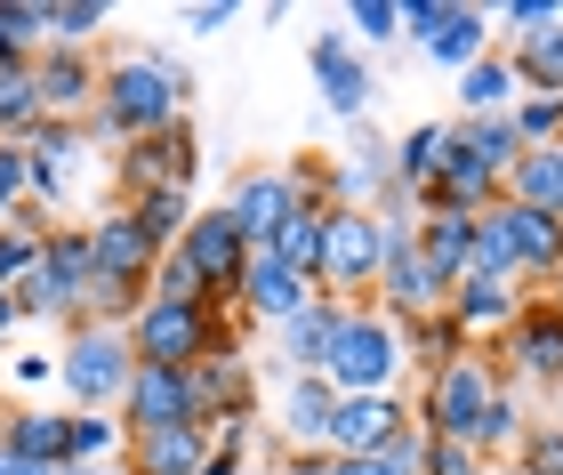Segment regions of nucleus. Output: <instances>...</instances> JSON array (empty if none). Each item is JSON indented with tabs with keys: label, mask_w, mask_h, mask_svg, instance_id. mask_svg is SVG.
Masks as SVG:
<instances>
[{
	"label": "nucleus",
	"mask_w": 563,
	"mask_h": 475,
	"mask_svg": "<svg viewBox=\"0 0 563 475\" xmlns=\"http://www.w3.org/2000/svg\"><path fill=\"white\" fill-rule=\"evenodd\" d=\"M169 121H186V106L169 97L162 48H121V57H106V73H97V106L81 121L89 145H130V137L169 130Z\"/></svg>",
	"instance_id": "f257e3e1"
},
{
	"label": "nucleus",
	"mask_w": 563,
	"mask_h": 475,
	"mask_svg": "<svg viewBox=\"0 0 563 475\" xmlns=\"http://www.w3.org/2000/svg\"><path fill=\"white\" fill-rule=\"evenodd\" d=\"M499 387H516V379H507V363H499V346H475V355H459L451 371L419 379V395H411V428H427L434 443H467V452H475L483 411H492Z\"/></svg>",
	"instance_id": "f03ea898"
},
{
	"label": "nucleus",
	"mask_w": 563,
	"mask_h": 475,
	"mask_svg": "<svg viewBox=\"0 0 563 475\" xmlns=\"http://www.w3.org/2000/svg\"><path fill=\"white\" fill-rule=\"evenodd\" d=\"M402 331L378 307H346L339 331H330V355H322V379L339 395H402Z\"/></svg>",
	"instance_id": "7ed1b4c3"
},
{
	"label": "nucleus",
	"mask_w": 563,
	"mask_h": 475,
	"mask_svg": "<svg viewBox=\"0 0 563 475\" xmlns=\"http://www.w3.org/2000/svg\"><path fill=\"white\" fill-rule=\"evenodd\" d=\"M378 266H387V227H378V210H322V274H314V290L339 298V307H371Z\"/></svg>",
	"instance_id": "20e7f679"
},
{
	"label": "nucleus",
	"mask_w": 563,
	"mask_h": 475,
	"mask_svg": "<svg viewBox=\"0 0 563 475\" xmlns=\"http://www.w3.org/2000/svg\"><path fill=\"white\" fill-rule=\"evenodd\" d=\"M130 331H106V322H81V331H65L57 346V387H65V404L73 411H113L121 404V387H130Z\"/></svg>",
	"instance_id": "39448f33"
},
{
	"label": "nucleus",
	"mask_w": 563,
	"mask_h": 475,
	"mask_svg": "<svg viewBox=\"0 0 563 475\" xmlns=\"http://www.w3.org/2000/svg\"><path fill=\"white\" fill-rule=\"evenodd\" d=\"M201 178V137H194V121H169V130H153V137H130V145H113V194L130 202V194H194Z\"/></svg>",
	"instance_id": "423d86ee"
},
{
	"label": "nucleus",
	"mask_w": 563,
	"mask_h": 475,
	"mask_svg": "<svg viewBox=\"0 0 563 475\" xmlns=\"http://www.w3.org/2000/svg\"><path fill=\"white\" fill-rule=\"evenodd\" d=\"M402 41H419L427 65L467 73L492 48V9H467V0H402Z\"/></svg>",
	"instance_id": "0eeeda50"
},
{
	"label": "nucleus",
	"mask_w": 563,
	"mask_h": 475,
	"mask_svg": "<svg viewBox=\"0 0 563 475\" xmlns=\"http://www.w3.org/2000/svg\"><path fill=\"white\" fill-rule=\"evenodd\" d=\"M499 363H507V379L563 387V298L555 290H523V314L507 322Z\"/></svg>",
	"instance_id": "6e6552de"
},
{
	"label": "nucleus",
	"mask_w": 563,
	"mask_h": 475,
	"mask_svg": "<svg viewBox=\"0 0 563 475\" xmlns=\"http://www.w3.org/2000/svg\"><path fill=\"white\" fill-rule=\"evenodd\" d=\"M81 169H89V130L81 121H41L24 137V202H41L57 218L73 202V186H81Z\"/></svg>",
	"instance_id": "1a4fd4ad"
},
{
	"label": "nucleus",
	"mask_w": 563,
	"mask_h": 475,
	"mask_svg": "<svg viewBox=\"0 0 563 475\" xmlns=\"http://www.w3.org/2000/svg\"><path fill=\"white\" fill-rule=\"evenodd\" d=\"M306 65H314L322 106L339 113V121H371V106H378V65L346 33H314V41H306Z\"/></svg>",
	"instance_id": "9d476101"
},
{
	"label": "nucleus",
	"mask_w": 563,
	"mask_h": 475,
	"mask_svg": "<svg viewBox=\"0 0 563 475\" xmlns=\"http://www.w3.org/2000/svg\"><path fill=\"white\" fill-rule=\"evenodd\" d=\"M194 428H250L258 419V371H250V355H201L194 371Z\"/></svg>",
	"instance_id": "9b49d317"
},
{
	"label": "nucleus",
	"mask_w": 563,
	"mask_h": 475,
	"mask_svg": "<svg viewBox=\"0 0 563 475\" xmlns=\"http://www.w3.org/2000/svg\"><path fill=\"white\" fill-rule=\"evenodd\" d=\"M201 339H210V314H201V307H169V298L145 290V307H137V322H130V355H137V363L194 371V363H201Z\"/></svg>",
	"instance_id": "f8f14e48"
},
{
	"label": "nucleus",
	"mask_w": 563,
	"mask_h": 475,
	"mask_svg": "<svg viewBox=\"0 0 563 475\" xmlns=\"http://www.w3.org/2000/svg\"><path fill=\"white\" fill-rule=\"evenodd\" d=\"M395 428H411V395H339V411L322 428V452L330 460H371V452H387Z\"/></svg>",
	"instance_id": "ddd939ff"
},
{
	"label": "nucleus",
	"mask_w": 563,
	"mask_h": 475,
	"mask_svg": "<svg viewBox=\"0 0 563 475\" xmlns=\"http://www.w3.org/2000/svg\"><path fill=\"white\" fill-rule=\"evenodd\" d=\"M395 194V137L354 121V154H330V210H378Z\"/></svg>",
	"instance_id": "4468645a"
},
{
	"label": "nucleus",
	"mask_w": 563,
	"mask_h": 475,
	"mask_svg": "<svg viewBox=\"0 0 563 475\" xmlns=\"http://www.w3.org/2000/svg\"><path fill=\"white\" fill-rule=\"evenodd\" d=\"M113 419L130 435H153V428H194V379L186 371H162V363H137L130 387H121Z\"/></svg>",
	"instance_id": "2eb2a0df"
},
{
	"label": "nucleus",
	"mask_w": 563,
	"mask_h": 475,
	"mask_svg": "<svg viewBox=\"0 0 563 475\" xmlns=\"http://www.w3.org/2000/svg\"><path fill=\"white\" fill-rule=\"evenodd\" d=\"M177 258L201 274V290H242V258H250V242H242V227H234L225 210H194V227L177 234Z\"/></svg>",
	"instance_id": "dca6fc26"
},
{
	"label": "nucleus",
	"mask_w": 563,
	"mask_h": 475,
	"mask_svg": "<svg viewBox=\"0 0 563 475\" xmlns=\"http://www.w3.org/2000/svg\"><path fill=\"white\" fill-rule=\"evenodd\" d=\"M97 48H41L33 57V89H41V106H48V121H89V106H97Z\"/></svg>",
	"instance_id": "f3484780"
},
{
	"label": "nucleus",
	"mask_w": 563,
	"mask_h": 475,
	"mask_svg": "<svg viewBox=\"0 0 563 475\" xmlns=\"http://www.w3.org/2000/svg\"><path fill=\"white\" fill-rule=\"evenodd\" d=\"M225 218H234V227H242V242L250 250H266L282 227H290V178H282V169H242V178L234 186H225V202H218Z\"/></svg>",
	"instance_id": "a211bd4d"
},
{
	"label": "nucleus",
	"mask_w": 563,
	"mask_h": 475,
	"mask_svg": "<svg viewBox=\"0 0 563 475\" xmlns=\"http://www.w3.org/2000/svg\"><path fill=\"white\" fill-rule=\"evenodd\" d=\"M89 266L106 274V283H145L153 290V266H162V250H153L137 227H130V210H97L89 218Z\"/></svg>",
	"instance_id": "6ab92c4d"
},
{
	"label": "nucleus",
	"mask_w": 563,
	"mask_h": 475,
	"mask_svg": "<svg viewBox=\"0 0 563 475\" xmlns=\"http://www.w3.org/2000/svg\"><path fill=\"white\" fill-rule=\"evenodd\" d=\"M314 307V283H298L290 266L274 258V250H250L242 258V322H290V314H306Z\"/></svg>",
	"instance_id": "aec40b11"
},
{
	"label": "nucleus",
	"mask_w": 563,
	"mask_h": 475,
	"mask_svg": "<svg viewBox=\"0 0 563 475\" xmlns=\"http://www.w3.org/2000/svg\"><path fill=\"white\" fill-rule=\"evenodd\" d=\"M443 314H451L475 346H499V339H507V322L523 314V290H516V283H492V274H459Z\"/></svg>",
	"instance_id": "412c9836"
},
{
	"label": "nucleus",
	"mask_w": 563,
	"mask_h": 475,
	"mask_svg": "<svg viewBox=\"0 0 563 475\" xmlns=\"http://www.w3.org/2000/svg\"><path fill=\"white\" fill-rule=\"evenodd\" d=\"M330 411H339V387H330L322 371H298V379H282V404H274V435H282V452H306V443H322Z\"/></svg>",
	"instance_id": "4be33fe9"
},
{
	"label": "nucleus",
	"mask_w": 563,
	"mask_h": 475,
	"mask_svg": "<svg viewBox=\"0 0 563 475\" xmlns=\"http://www.w3.org/2000/svg\"><path fill=\"white\" fill-rule=\"evenodd\" d=\"M65 435H73V411H48V404H9L0 411V452L33 460L48 475L65 467Z\"/></svg>",
	"instance_id": "5701e85b"
},
{
	"label": "nucleus",
	"mask_w": 563,
	"mask_h": 475,
	"mask_svg": "<svg viewBox=\"0 0 563 475\" xmlns=\"http://www.w3.org/2000/svg\"><path fill=\"white\" fill-rule=\"evenodd\" d=\"M201 460H210V428H153L130 435L121 475H201Z\"/></svg>",
	"instance_id": "b1692460"
},
{
	"label": "nucleus",
	"mask_w": 563,
	"mask_h": 475,
	"mask_svg": "<svg viewBox=\"0 0 563 475\" xmlns=\"http://www.w3.org/2000/svg\"><path fill=\"white\" fill-rule=\"evenodd\" d=\"M499 57H507V73H516L523 97H563V24L499 41Z\"/></svg>",
	"instance_id": "393cba45"
},
{
	"label": "nucleus",
	"mask_w": 563,
	"mask_h": 475,
	"mask_svg": "<svg viewBox=\"0 0 563 475\" xmlns=\"http://www.w3.org/2000/svg\"><path fill=\"white\" fill-rule=\"evenodd\" d=\"M451 154L475 162V169H492V178L507 186V169L523 162V145H516V130H507V113H483V121L459 113V121H451Z\"/></svg>",
	"instance_id": "a878e982"
},
{
	"label": "nucleus",
	"mask_w": 563,
	"mask_h": 475,
	"mask_svg": "<svg viewBox=\"0 0 563 475\" xmlns=\"http://www.w3.org/2000/svg\"><path fill=\"white\" fill-rule=\"evenodd\" d=\"M402 331V363L419 371V379H434V371H451L459 355H475V339L459 331L451 314H419V322H395Z\"/></svg>",
	"instance_id": "bb28decb"
},
{
	"label": "nucleus",
	"mask_w": 563,
	"mask_h": 475,
	"mask_svg": "<svg viewBox=\"0 0 563 475\" xmlns=\"http://www.w3.org/2000/svg\"><path fill=\"white\" fill-rule=\"evenodd\" d=\"M443 162H451V121H419V130L395 137V186L411 194V202L443 178Z\"/></svg>",
	"instance_id": "cd10ccee"
},
{
	"label": "nucleus",
	"mask_w": 563,
	"mask_h": 475,
	"mask_svg": "<svg viewBox=\"0 0 563 475\" xmlns=\"http://www.w3.org/2000/svg\"><path fill=\"white\" fill-rule=\"evenodd\" d=\"M41 266L57 274V290L73 298V331H81V307H89V283H97V266H89V227H48V242H41Z\"/></svg>",
	"instance_id": "c85d7f7f"
},
{
	"label": "nucleus",
	"mask_w": 563,
	"mask_h": 475,
	"mask_svg": "<svg viewBox=\"0 0 563 475\" xmlns=\"http://www.w3.org/2000/svg\"><path fill=\"white\" fill-rule=\"evenodd\" d=\"M339 314H346L339 298H322V290H314V307L282 322V371H290V379H298V371H322V355H330V331H339Z\"/></svg>",
	"instance_id": "c756f323"
},
{
	"label": "nucleus",
	"mask_w": 563,
	"mask_h": 475,
	"mask_svg": "<svg viewBox=\"0 0 563 475\" xmlns=\"http://www.w3.org/2000/svg\"><path fill=\"white\" fill-rule=\"evenodd\" d=\"M507 202L516 210H540V218H563V145H540V154H523L507 169Z\"/></svg>",
	"instance_id": "7c9ffc66"
},
{
	"label": "nucleus",
	"mask_w": 563,
	"mask_h": 475,
	"mask_svg": "<svg viewBox=\"0 0 563 475\" xmlns=\"http://www.w3.org/2000/svg\"><path fill=\"white\" fill-rule=\"evenodd\" d=\"M419 258L459 283V274L475 266V218H459V210H419Z\"/></svg>",
	"instance_id": "2f4dec72"
},
{
	"label": "nucleus",
	"mask_w": 563,
	"mask_h": 475,
	"mask_svg": "<svg viewBox=\"0 0 563 475\" xmlns=\"http://www.w3.org/2000/svg\"><path fill=\"white\" fill-rule=\"evenodd\" d=\"M492 202H499V178H492V169H475V162H459V154L443 162V178L419 194V210H459V218H483Z\"/></svg>",
	"instance_id": "473e14b6"
},
{
	"label": "nucleus",
	"mask_w": 563,
	"mask_h": 475,
	"mask_svg": "<svg viewBox=\"0 0 563 475\" xmlns=\"http://www.w3.org/2000/svg\"><path fill=\"white\" fill-rule=\"evenodd\" d=\"M516 97H523V89H516V73H507L499 41L483 48V57H475L467 73H459V113H467V121H483V113H507Z\"/></svg>",
	"instance_id": "72a5a7b5"
},
{
	"label": "nucleus",
	"mask_w": 563,
	"mask_h": 475,
	"mask_svg": "<svg viewBox=\"0 0 563 475\" xmlns=\"http://www.w3.org/2000/svg\"><path fill=\"white\" fill-rule=\"evenodd\" d=\"M130 452V428L113 411H73V435H65V467H121Z\"/></svg>",
	"instance_id": "f704fd0d"
},
{
	"label": "nucleus",
	"mask_w": 563,
	"mask_h": 475,
	"mask_svg": "<svg viewBox=\"0 0 563 475\" xmlns=\"http://www.w3.org/2000/svg\"><path fill=\"white\" fill-rule=\"evenodd\" d=\"M121 210H130V227H137L153 250H162V258L177 250V234L194 227V194H169V186H162V194H130Z\"/></svg>",
	"instance_id": "c9c22d12"
},
{
	"label": "nucleus",
	"mask_w": 563,
	"mask_h": 475,
	"mask_svg": "<svg viewBox=\"0 0 563 475\" xmlns=\"http://www.w3.org/2000/svg\"><path fill=\"white\" fill-rule=\"evenodd\" d=\"M48 121L41 89H33V65H0V145H24Z\"/></svg>",
	"instance_id": "e433bc0d"
},
{
	"label": "nucleus",
	"mask_w": 563,
	"mask_h": 475,
	"mask_svg": "<svg viewBox=\"0 0 563 475\" xmlns=\"http://www.w3.org/2000/svg\"><path fill=\"white\" fill-rule=\"evenodd\" d=\"M41 24H48V48H89L113 24V9L106 0H41Z\"/></svg>",
	"instance_id": "4c0bfd02"
},
{
	"label": "nucleus",
	"mask_w": 563,
	"mask_h": 475,
	"mask_svg": "<svg viewBox=\"0 0 563 475\" xmlns=\"http://www.w3.org/2000/svg\"><path fill=\"white\" fill-rule=\"evenodd\" d=\"M266 250L298 274V283H314V274H322V210H290V227H282Z\"/></svg>",
	"instance_id": "58836bf2"
},
{
	"label": "nucleus",
	"mask_w": 563,
	"mask_h": 475,
	"mask_svg": "<svg viewBox=\"0 0 563 475\" xmlns=\"http://www.w3.org/2000/svg\"><path fill=\"white\" fill-rule=\"evenodd\" d=\"M41 48H48L41 0H0V65H33Z\"/></svg>",
	"instance_id": "ea45409f"
},
{
	"label": "nucleus",
	"mask_w": 563,
	"mask_h": 475,
	"mask_svg": "<svg viewBox=\"0 0 563 475\" xmlns=\"http://www.w3.org/2000/svg\"><path fill=\"white\" fill-rule=\"evenodd\" d=\"M507 130H516L523 154H540V145H563V97H516V106H507Z\"/></svg>",
	"instance_id": "a19ab883"
},
{
	"label": "nucleus",
	"mask_w": 563,
	"mask_h": 475,
	"mask_svg": "<svg viewBox=\"0 0 563 475\" xmlns=\"http://www.w3.org/2000/svg\"><path fill=\"white\" fill-rule=\"evenodd\" d=\"M346 41L363 48V57L387 48V41H402V0H354L346 9Z\"/></svg>",
	"instance_id": "79ce46f5"
},
{
	"label": "nucleus",
	"mask_w": 563,
	"mask_h": 475,
	"mask_svg": "<svg viewBox=\"0 0 563 475\" xmlns=\"http://www.w3.org/2000/svg\"><path fill=\"white\" fill-rule=\"evenodd\" d=\"M523 428H531V419H523V404H516V387H499V395H492V411H483V435H475V452H483V460L516 452V443H523Z\"/></svg>",
	"instance_id": "37998d69"
},
{
	"label": "nucleus",
	"mask_w": 563,
	"mask_h": 475,
	"mask_svg": "<svg viewBox=\"0 0 563 475\" xmlns=\"http://www.w3.org/2000/svg\"><path fill=\"white\" fill-rule=\"evenodd\" d=\"M507 460H516V475H563V419H531Z\"/></svg>",
	"instance_id": "c03bdc74"
},
{
	"label": "nucleus",
	"mask_w": 563,
	"mask_h": 475,
	"mask_svg": "<svg viewBox=\"0 0 563 475\" xmlns=\"http://www.w3.org/2000/svg\"><path fill=\"white\" fill-rule=\"evenodd\" d=\"M282 178H290V202L298 210H330V154H298Z\"/></svg>",
	"instance_id": "a18cd8bd"
},
{
	"label": "nucleus",
	"mask_w": 563,
	"mask_h": 475,
	"mask_svg": "<svg viewBox=\"0 0 563 475\" xmlns=\"http://www.w3.org/2000/svg\"><path fill=\"white\" fill-rule=\"evenodd\" d=\"M153 298H169V307H201V274H194V266L169 250V258L153 266Z\"/></svg>",
	"instance_id": "49530a36"
},
{
	"label": "nucleus",
	"mask_w": 563,
	"mask_h": 475,
	"mask_svg": "<svg viewBox=\"0 0 563 475\" xmlns=\"http://www.w3.org/2000/svg\"><path fill=\"white\" fill-rule=\"evenodd\" d=\"M427 443H434L427 428H395V435H387V452H378V460H387V475H419V467H427Z\"/></svg>",
	"instance_id": "de8ad7c7"
},
{
	"label": "nucleus",
	"mask_w": 563,
	"mask_h": 475,
	"mask_svg": "<svg viewBox=\"0 0 563 475\" xmlns=\"http://www.w3.org/2000/svg\"><path fill=\"white\" fill-rule=\"evenodd\" d=\"M419 475H492V460L467 452V443H427V467Z\"/></svg>",
	"instance_id": "09e8293b"
},
{
	"label": "nucleus",
	"mask_w": 563,
	"mask_h": 475,
	"mask_svg": "<svg viewBox=\"0 0 563 475\" xmlns=\"http://www.w3.org/2000/svg\"><path fill=\"white\" fill-rule=\"evenodd\" d=\"M499 24H507V41H516V33H548V24H563V9H555V0H507Z\"/></svg>",
	"instance_id": "8fccbe9b"
},
{
	"label": "nucleus",
	"mask_w": 563,
	"mask_h": 475,
	"mask_svg": "<svg viewBox=\"0 0 563 475\" xmlns=\"http://www.w3.org/2000/svg\"><path fill=\"white\" fill-rule=\"evenodd\" d=\"M24 202V145H0V218Z\"/></svg>",
	"instance_id": "3c124183"
},
{
	"label": "nucleus",
	"mask_w": 563,
	"mask_h": 475,
	"mask_svg": "<svg viewBox=\"0 0 563 475\" xmlns=\"http://www.w3.org/2000/svg\"><path fill=\"white\" fill-rule=\"evenodd\" d=\"M225 24H242L234 0H201V9H186V33H225Z\"/></svg>",
	"instance_id": "603ef678"
},
{
	"label": "nucleus",
	"mask_w": 563,
	"mask_h": 475,
	"mask_svg": "<svg viewBox=\"0 0 563 475\" xmlns=\"http://www.w3.org/2000/svg\"><path fill=\"white\" fill-rule=\"evenodd\" d=\"M16 387H57V355H16Z\"/></svg>",
	"instance_id": "864d4df0"
},
{
	"label": "nucleus",
	"mask_w": 563,
	"mask_h": 475,
	"mask_svg": "<svg viewBox=\"0 0 563 475\" xmlns=\"http://www.w3.org/2000/svg\"><path fill=\"white\" fill-rule=\"evenodd\" d=\"M282 475H330V452L306 443V452H282Z\"/></svg>",
	"instance_id": "5fc2aeb1"
},
{
	"label": "nucleus",
	"mask_w": 563,
	"mask_h": 475,
	"mask_svg": "<svg viewBox=\"0 0 563 475\" xmlns=\"http://www.w3.org/2000/svg\"><path fill=\"white\" fill-rule=\"evenodd\" d=\"M162 73H169V97H177V106H194V65H186V57H169V48H162Z\"/></svg>",
	"instance_id": "6e6d98bb"
},
{
	"label": "nucleus",
	"mask_w": 563,
	"mask_h": 475,
	"mask_svg": "<svg viewBox=\"0 0 563 475\" xmlns=\"http://www.w3.org/2000/svg\"><path fill=\"white\" fill-rule=\"evenodd\" d=\"M330 475H387V460H378V452L371 460H330Z\"/></svg>",
	"instance_id": "4d7b16f0"
},
{
	"label": "nucleus",
	"mask_w": 563,
	"mask_h": 475,
	"mask_svg": "<svg viewBox=\"0 0 563 475\" xmlns=\"http://www.w3.org/2000/svg\"><path fill=\"white\" fill-rule=\"evenodd\" d=\"M0 475H48V467H33V460H16V452H0Z\"/></svg>",
	"instance_id": "13d9d810"
},
{
	"label": "nucleus",
	"mask_w": 563,
	"mask_h": 475,
	"mask_svg": "<svg viewBox=\"0 0 563 475\" xmlns=\"http://www.w3.org/2000/svg\"><path fill=\"white\" fill-rule=\"evenodd\" d=\"M9 331H16V298L0 290V339H9Z\"/></svg>",
	"instance_id": "bf43d9fd"
},
{
	"label": "nucleus",
	"mask_w": 563,
	"mask_h": 475,
	"mask_svg": "<svg viewBox=\"0 0 563 475\" xmlns=\"http://www.w3.org/2000/svg\"><path fill=\"white\" fill-rule=\"evenodd\" d=\"M57 475H121V467H57Z\"/></svg>",
	"instance_id": "052dcab7"
},
{
	"label": "nucleus",
	"mask_w": 563,
	"mask_h": 475,
	"mask_svg": "<svg viewBox=\"0 0 563 475\" xmlns=\"http://www.w3.org/2000/svg\"><path fill=\"white\" fill-rule=\"evenodd\" d=\"M555 419H563V387H555Z\"/></svg>",
	"instance_id": "680f3d73"
}]
</instances>
